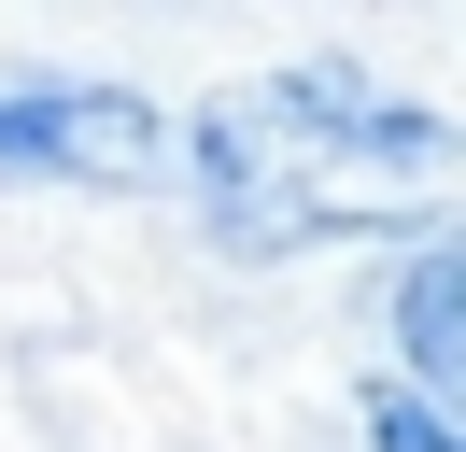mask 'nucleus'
<instances>
[{
	"label": "nucleus",
	"instance_id": "f257e3e1",
	"mask_svg": "<svg viewBox=\"0 0 466 452\" xmlns=\"http://www.w3.org/2000/svg\"><path fill=\"white\" fill-rule=\"evenodd\" d=\"M198 184L240 254H297V241H339V226H438L452 128L396 85L339 71V56H297V71L227 85L198 113Z\"/></svg>",
	"mask_w": 466,
	"mask_h": 452
},
{
	"label": "nucleus",
	"instance_id": "f03ea898",
	"mask_svg": "<svg viewBox=\"0 0 466 452\" xmlns=\"http://www.w3.org/2000/svg\"><path fill=\"white\" fill-rule=\"evenodd\" d=\"M142 156H156V99H127V85H0V170L127 184Z\"/></svg>",
	"mask_w": 466,
	"mask_h": 452
},
{
	"label": "nucleus",
	"instance_id": "7ed1b4c3",
	"mask_svg": "<svg viewBox=\"0 0 466 452\" xmlns=\"http://www.w3.org/2000/svg\"><path fill=\"white\" fill-rule=\"evenodd\" d=\"M396 339H410V382H424V410H452L466 396V254L424 241L396 282Z\"/></svg>",
	"mask_w": 466,
	"mask_h": 452
},
{
	"label": "nucleus",
	"instance_id": "20e7f679",
	"mask_svg": "<svg viewBox=\"0 0 466 452\" xmlns=\"http://www.w3.org/2000/svg\"><path fill=\"white\" fill-rule=\"evenodd\" d=\"M368 424H381V452H452V424H438V410H424V396H381V410H368Z\"/></svg>",
	"mask_w": 466,
	"mask_h": 452
}]
</instances>
